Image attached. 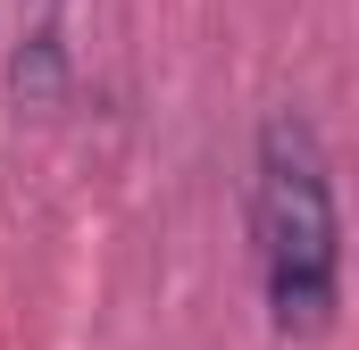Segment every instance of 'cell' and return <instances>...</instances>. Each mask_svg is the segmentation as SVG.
Here are the masks:
<instances>
[{"label": "cell", "instance_id": "obj_1", "mask_svg": "<svg viewBox=\"0 0 359 350\" xmlns=\"http://www.w3.org/2000/svg\"><path fill=\"white\" fill-rule=\"evenodd\" d=\"M251 234H259V284L284 342H318L343 309V217H334V175L309 134V117L276 108L259 125V167H251Z\"/></svg>", "mask_w": 359, "mask_h": 350}]
</instances>
